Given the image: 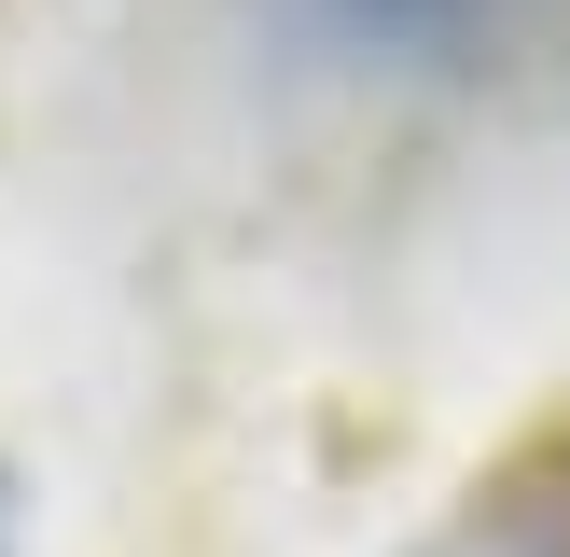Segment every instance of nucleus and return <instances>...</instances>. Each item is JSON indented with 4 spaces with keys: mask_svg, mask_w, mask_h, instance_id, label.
Masks as SVG:
<instances>
[{
    "mask_svg": "<svg viewBox=\"0 0 570 557\" xmlns=\"http://www.w3.org/2000/svg\"><path fill=\"white\" fill-rule=\"evenodd\" d=\"M543 14V0H334V28L348 42H390V56H488V42H515V28Z\"/></svg>",
    "mask_w": 570,
    "mask_h": 557,
    "instance_id": "f257e3e1",
    "label": "nucleus"
},
{
    "mask_svg": "<svg viewBox=\"0 0 570 557\" xmlns=\"http://www.w3.org/2000/svg\"><path fill=\"white\" fill-rule=\"evenodd\" d=\"M417 557H570V529L557 516H473V529H445V544H417Z\"/></svg>",
    "mask_w": 570,
    "mask_h": 557,
    "instance_id": "f03ea898",
    "label": "nucleus"
},
{
    "mask_svg": "<svg viewBox=\"0 0 570 557\" xmlns=\"http://www.w3.org/2000/svg\"><path fill=\"white\" fill-rule=\"evenodd\" d=\"M0 557H28V529H14V473H0Z\"/></svg>",
    "mask_w": 570,
    "mask_h": 557,
    "instance_id": "7ed1b4c3",
    "label": "nucleus"
}]
</instances>
